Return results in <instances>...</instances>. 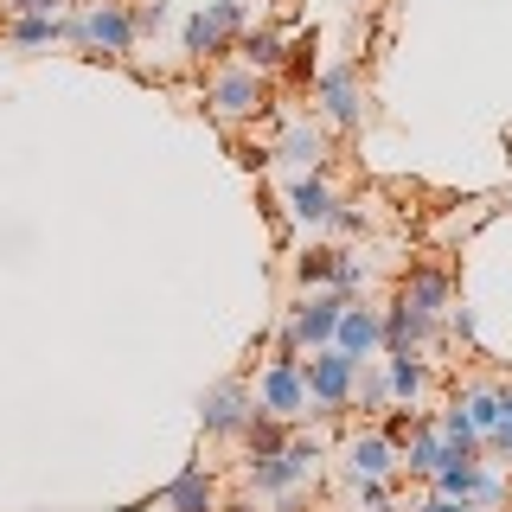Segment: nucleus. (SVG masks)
Returning a JSON list of instances; mask_svg holds the SVG:
<instances>
[{
	"label": "nucleus",
	"mask_w": 512,
	"mask_h": 512,
	"mask_svg": "<svg viewBox=\"0 0 512 512\" xmlns=\"http://www.w3.org/2000/svg\"><path fill=\"white\" fill-rule=\"evenodd\" d=\"M333 346H340L346 359H359V365L384 359V308H372V301H346V314H340V333H333Z\"/></svg>",
	"instance_id": "15"
},
{
	"label": "nucleus",
	"mask_w": 512,
	"mask_h": 512,
	"mask_svg": "<svg viewBox=\"0 0 512 512\" xmlns=\"http://www.w3.org/2000/svg\"><path fill=\"white\" fill-rule=\"evenodd\" d=\"M218 474L205 468V461H186L180 474L160 487V512H218Z\"/></svg>",
	"instance_id": "17"
},
{
	"label": "nucleus",
	"mask_w": 512,
	"mask_h": 512,
	"mask_svg": "<svg viewBox=\"0 0 512 512\" xmlns=\"http://www.w3.org/2000/svg\"><path fill=\"white\" fill-rule=\"evenodd\" d=\"M250 416H256L250 378H218V384H205V397H199V436H205V442H244Z\"/></svg>",
	"instance_id": "10"
},
{
	"label": "nucleus",
	"mask_w": 512,
	"mask_h": 512,
	"mask_svg": "<svg viewBox=\"0 0 512 512\" xmlns=\"http://www.w3.org/2000/svg\"><path fill=\"white\" fill-rule=\"evenodd\" d=\"M320 461H327V436H308V429H288V442L276 448V455H250L244 461V493H256V500H269V512H301V500H308Z\"/></svg>",
	"instance_id": "1"
},
{
	"label": "nucleus",
	"mask_w": 512,
	"mask_h": 512,
	"mask_svg": "<svg viewBox=\"0 0 512 512\" xmlns=\"http://www.w3.org/2000/svg\"><path fill=\"white\" fill-rule=\"evenodd\" d=\"M333 256H340L333 244H308L295 256V282L301 288H333Z\"/></svg>",
	"instance_id": "24"
},
{
	"label": "nucleus",
	"mask_w": 512,
	"mask_h": 512,
	"mask_svg": "<svg viewBox=\"0 0 512 512\" xmlns=\"http://www.w3.org/2000/svg\"><path fill=\"white\" fill-rule=\"evenodd\" d=\"M237 58L256 64L263 77H276L282 64H288V32H282V26H250L244 39H237Z\"/></svg>",
	"instance_id": "20"
},
{
	"label": "nucleus",
	"mask_w": 512,
	"mask_h": 512,
	"mask_svg": "<svg viewBox=\"0 0 512 512\" xmlns=\"http://www.w3.org/2000/svg\"><path fill=\"white\" fill-rule=\"evenodd\" d=\"M442 327H448V340H461V346H480V314L468 308V301H455Z\"/></svg>",
	"instance_id": "28"
},
{
	"label": "nucleus",
	"mask_w": 512,
	"mask_h": 512,
	"mask_svg": "<svg viewBox=\"0 0 512 512\" xmlns=\"http://www.w3.org/2000/svg\"><path fill=\"white\" fill-rule=\"evenodd\" d=\"M455 404H461V410H468V423L480 429V436H487V429H493V423H500V410H506V384H487V378H468V384H461V391H455Z\"/></svg>",
	"instance_id": "21"
},
{
	"label": "nucleus",
	"mask_w": 512,
	"mask_h": 512,
	"mask_svg": "<svg viewBox=\"0 0 512 512\" xmlns=\"http://www.w3.org/2000/svg\"><path fill=\"white\" fill-rule=\"evenodd\" d=\"M301 372H308V404H314V423H340V416L352 410L359 359H346L340 346H320V352H301Z\"/></svg>",
	"instance_id": "8"
},
{
	"label": "nucleus",
	"mask_w": 512,
	"mask_h": 512,
	"mask_svg": "<svg viewBox=\"0 0 512 512\" xmlns=\"http://www.w3.org/2000/svg\"><path fill=\"white\" fill-rule=\"evenodd\" d=\"M397 455H404V474H416V480H429V474H436V468H442L448 455H455V448L442 442L436 416H416V423H410V436L397 442Z\"/></svg>",
	"instance_id": "19"
},
{
	"label": "nucleus",
	"mask_w": 512,
	"mask_h": 512,
	"mask_svg": "<svg viewBox=\"0 0 512 512\" xmlns=\"http://www.w3.org/2000/svg\"><path fill=\"white\" fill-rule=\"evenodd\" d=\"M135 20H141V39H148V32H160L173 20V7H167V0H135Z\"/></svg>",
	"instance_id": "31"
},
{
	"label": "nucleus",
	"mask_w": 512,
	"mask_h": 512,
	"mask_svg": "<svg viewBox=\"0 0 512 512\" xmlns=\"http://www.w3.org/2000/svg\"><path fill=\"white\" fill-rule=\"evenodd\" d=\"M429 493H448V500H468L474 512H500L512 506V487L500 480L487 455H448L436 474H429Z\"/></svg>",
	"instance_id": "7"
},
{
	"label": "nucleus",
	"mask_w": 512,
	"mask_h": 512,
	"mask_svg": "<svg viewBox=\"0 0 512 512\" xmlns=\"http://www.w3.org/2000/svg\"><path fill=\"white\" fill-rule=\"evenodd\" d=\"M352 410H359L365 423L391 410V384H384V365H378V359H372V365H359V384H352Z\"/></svg>",
	"instance_id": "23"
},
{
	"label": "nucleus",
	"mask_w": 512,
	"mask_h": 512,
	"mask_svg": "<svg viewBox=\"0 0 512 512\" xmlns=\"http://www.w3.org/2000/svg\"><path fill=\"white\" fill-rule=\"evenodd\" d=\"M365 282H372V263H365L359 250H340V256H333V288H340V295L359 301V295H365Z\"/></svg>",
	"instance_id": "26"
},
{
	"label": "nucleus",
	"mask_w": 512,
	"mask_h": 512,
	"mask_svg": "<svg viewBox=\"0 0 512 512\" xmlns=\"http://www.w3.org/2000/svg\"><path fill=\"white\" fill-rule=\"evenodd\" d=\"M64 45H77L90 58H135V45H141L135 0H77L64 13Z\"/></svg>",
	"instance_id": "2"
},
{
	"label": "nucleus",
	"mask_w": 512,
	"mask_h": 512,
	"mask_svg": "<svg viewBox=\"0 0 512 512\" xmlns=\"http://www.w3.org/2000/svg\"><path fill=\"white\" fill-rule=\"evenodd\" d=\"M314 103H320V122L327 128H359L365 116H372L359 58H340V64H327V71H314Z\"/></svg>",
	"instance_id": "9"
},
{
	"label": "nucleus",
	"mask_w": 512,
	"mask_h": 512,
	"mask_svg": "<svg viewBox=\"0 0 512 512\" xmlns=\"http://www.w3.org/2000/svg\"><path fill=\"white\" fill-rule=\"evenodd\" d=\"M263 109H269V77L244 58H218L212 77H205V116L231 128V122H256Z\"/></svg>",
	"instance_id": "5"
},
{
	"label": "nucleus",
	"mask_w": 512,
	"mask_h": 512,
	"mask_svg": "<svg viewBox=\"0 0 512 512\" xmlns=\"http://www.w3.org/2000/svg\"><path fill=\"white\" fill-rule=\"evenodd\" d=\"M282 442H288V423H276V416L256 410V416H250V429H244V461H250V455H276Z\"/></svg>",
	"instance_id": "25"
},
{
	"label": "nucleus",
	"mask_w": 512,
	"mask_h": 512,
	"mask_svg": "<svg viewBox=\"0 0 512 512\" xmlns=\"http://www.w3.org/2000/svg\"><path fill=\"white\" fill-rule=\"evenodd\" d=\"M7 45H13V52H45V45H64V20H45V13L7 20Z\"/></svg>",
	"instance_id": "22"
},
{
	"label": "nucleus",
	"mask_w": 512,
	"mask_h": 512,
	"mask_svg": "<svg viewBox=\"0 0 512 512\" xmlns=\"http://www.w3.org/2000/svg\"><path fill=\"white\" fill-rule=\"evenodd\" d=\"M7 7V20H26V13H45V20H64V13L77 7V0H0Z\"/></svg>",
	"instance_id": "29"
},
{
	"label": "nucleus",
	"mask_w": 512,
	"mask_h": 512,
	"mask_svg": "<svg viewBox=\"0 0 512 512\" xmlns=\"http://www.w3.org/2000/svg\"><path fill=\"white\" fill-rule=\"evenodd\" d=\"M340 474L346 480H397L404 474V455H397V442L378 423H365V429H346L340 436Z\"/></svg>",
	"instance_id": "11"
},
{
	"label": "nucleus",
	"mask_w": 512,
	"mask_h": 512,
	"mask_svg": "<svg viewBox=\"0 0 512 512\" xmlns=\"http://www.w3.org/2000/svg\"><path fill=\"white\" fill-rule=\"evenodd\" d=\"M397 301H410V308L448 320V308H455V269H448V263H410L404 282H397Z\"/></svg>",
	"instance_id": "16"
},
{
	"label": "nucleus",
	"mask_w": 512,
	"mask_h": 512,
	"mask_svg": "<svg viewBox=\"0 0 512 512\" xmlns=\"http://www.w3.org/2000/svg\"><path fill=\"white\" fill-rule=\"evenodd\" d=\"M352 500L365 512H391V480H352Z\"/></svg>",
	"instance_id": "30"
},
{
	"label": "nucleus",
	"mask_w": 512,
	"mask_h": 512,
	"mask_svg": "<svg viewBox=\"0 0 512 512\" xmlns=\"http://www.w3.org/2000/svg\"><path fill=\"white\" fill-rule=\"evenodd\" d=\"M218 512H256V493H244V500H224Z\"/></svg>",
	"instance_id": "33"
},
{
	"label": "nucleus",
	"mask_w": 512,
	"mask_h": 512,
	"mask_svg": "<svg viewBox=\"0 0 512 512\" xmlns=\"http://www.w3.org/2000/svg\"><path fill=\"white\" fill-rule=\"evenodd\" d=\"M384 384H391V410L404 404L416 410L423 404V391H429V352H384Z\"/></svg>",
	"instance_id": "18"
},
{
	"label": "nucleus",
	"mask_w": 512,
	"mask_h": 512,
	"mask_svg": "<svg viewBox=\"0 0 512 512\" xmlns=\"http://www.w3.org/2000/svg\"><path fill=\"white\" fill-rule=\"evenodd\" d=\"M346 301H352V295H340V288H301V301L282 314V327L269 333V340L288 346V352H320V346H333Z\"/></svg>",
	"instance_id": "6"
},
{
	"label": "nucleus",
	"mask_w": 512,
	"mask_h": 512,
	"mask_svg": "<svg viewBox=\"0 0 512 512\" xmlns=\"http://www.w3.org/2000/svg\"><path fill=\"white\" fill-rule=\"evenodd\" d=\"M250 391H256V410L263 416H276V423H314V404H308V372H301V352H288L276 346L263 365H256V378H250Z\"/></svg>",
	"instance_id": "4"
},
{
	"label": "nucleus",
	"mask_w": 512,
	"mask_h": 512,
	"mask_svg": "<svg viewBox=\"0 0 512 512\" xmlns=\"http://www.w3.org/2000/svg\"><path fill=\"white\" fill-rule=\"evenodd\" d=\"M250 32V7L244 0H199L180 20V52L192 64H218L237 52V39Z\"/></svg>",
	"instance_id": "3"
},
{
	"label": "nucleus",
	"mask_w": 512,
	"mask_h": 512,
	"mask_svg": "<svg viewBox=\"0 0 512 512\" xmlns=\"http://www.w3.org/2000/svg\"><path fill=\"white\" fill-rule=\"evenodd\" d=\"M500 423H512V384H506V410H500Z\"/></svg>",
	"instance_id": "34"
},
{
	"label": "nucleus",
	"mask_w": 512,
	"mask_h": 512,
	"mask_svg": "<svg viewBox=\"0 0 512 512\" xmlns=\"http://www.w3.org/2000/svg\"><path fill=\"white\" fill-rule=\"evenodd\" d=\"M327 154H333V141H327V122H288L282 135H276V148H269V160H276L282 173H320L327 167Z\"/></svg>",
	"instance_id": "12"
},
{
	"label": "nucleus",
	"mask_w": 512,
	"mask_h": 512,
	"mask_svg": "<svg viewBox=\"0 0 512 512\" xmlns=\"http://www.w3.org/2000/svg\"><path fill=\"white\" fill-rule=\"evenodd\" d=\"M320 231H333V237H365L372 231V212H365V205H352V199H340L327 212V224H320Z\"/></svg>",
	"instance_id": "27"
},
{
	"label": "nucleus",
	"mask_w": 512,
	"mask_h": 512,
	"mask_svg": "<svg viewBox=\"0 0 512 512\" xmlns=\"http://www.w3.org/2000/svg\"><path fill=\"white\" fill-rule=\"evenodd\" d=\"M282 205H288V218H295L301 231H320V224H327V212L340 205V192H333L327 167H320V173H288V186H282Z\"/></svg>",
	"instance_id": "14"
},
{
	"label": "nucleus",
	"mask_w": 512,
	"mask_h": 512,
	"mask_svg": "<svg viewBox=\"0 0 512 512\" xmlns=\"http://www.w3.org/2000/svg\"><path fill=\"white\" fill-rule=\"evenodd\" d=\"M442 333H448L442 314H423V308L391 295V308H384V352H429Z\"/></svg>",
	"instance_id": "13"
},
{
	"label": "nucleus",
	"mask_w": 512,
	"mask_h": 512,
	"mask_svg": "<svg viewBox=\"0 0 512 512\" xmlns=\"http://www.w3.org/2000/svg\"><path fill=\"white\" fill-rule=\"evenodd\" d=\"M391 512H397V506H391Z\"/></svg>",
	"instance_id": "35"
},
{
	"label": "nucleus",
	"mask_w": 512,
	"mask_h": 512,
	"mask_svg": "<svg viewBox=\"0 0 512 512\" xmlns=\"http://www.w3.org/2000/svg\"><path fill=\"white\" fill-rule=\"evenodd\" d=\"M410 512H474L468 500H448V493H429V500H416Z\"/></svg>",
	"instance_id": "32"
}]
</instances>
